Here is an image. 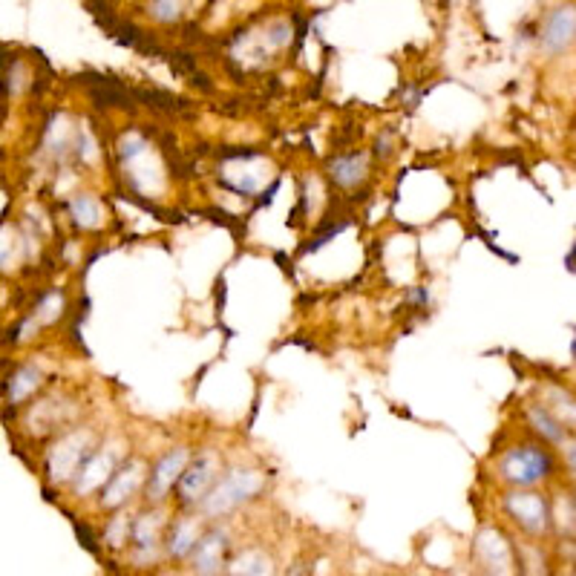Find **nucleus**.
Returning <instances> with one entry per match:
<instances>
[{"label":"nucleus","instance_id":"1","mask_svg":"<svg viewBox=\"0 0 576 576\" xmlns=\"http://www.w3.org/2000/svg\"><path fill=\"white\" fill-rule=\"evenodd\" d=\"M545 473H547V456L539 453V450H533V447L513 450L510 456H504V461H501V475L510 478V481H519V484H533Z\"/></svg>","mask_w":576,"mask_h":576},{"label":"nucleus","instance_id":"2","mask_svg":"<svg viewBox=\"0 0 576 576\" xmlns=\"http://www.w3.org/2000/svg\"><path fill=\"white\" fill-rule=\"evenodd\" d=\"M254 490H257V478L251 473L237 470L231 478H225L213 490V495L205 501V508H207V513H222V510L234 508V504H240L242 498H248V493H254Z\"/></svg>","mask_w":576,"mask_h":576},{"label":"nucleus","instance_id":"3","mask_svg":"<svg viewBox=\"0 0 576 576\" xmlns=\"http://www.w3.org/2000/svg\"><path fill=\"white\" fill-rule=\"evenodd\" d=\"M576 38V12L573 9H556L545 26H542V46L547 52H562Z\"/></svg>","mask_w":576,"mask_h":576},{"label":"nucleus","instance_id":"4","mask_svg":"<svg viewBox=\"0 0 576 576\" xmlns=\"http://www.w3.org/2000/svg\"><path fill=\"white\" fill-rule=\"evenodd\" d=\"M182 464H185V450H176V453L165 456V458L156 464V470L150 473V481H148L150 498H156V501L165 498V493L173 487V481L182 478Z\"/></svg>","mask_w":576,"mask_h":576},{"label":"nucleus","instance_id":"5","mask_svg":"<svg viewBox=\"0 0 576 576\" xmlns=\"http://www.w3.org/2000/svg\"><path fill=\"white\" fill-rule=\"evenodd\" d=\"M222 550H225V533L222 530H213L210 536H205L202 542H196L193 547V567L199 573H213L220 570V559H222Z\"/></svg>","mask_w":576,"mask_h":576},{"label":"nucleus","instance_id":"6","mask_svg":"<svg viewBox=\"0 0 576 576\" xmlns=\"http://www.w3.org/2000/svg\"><path fill=\"white\" fill-rule=\"evenodd\" d=\"M210 470H213L210 461L202 458V461H196L190 470L182 473V478H179V490H182V498H185V501H193V498H202V495H205L207 484L213 481V473H210Z\"/></svg>","mask_w":576,"mask_h":576},{"label":"nucleus","instance_id":"7","mask_svg":"<svg viewBox=\"0 0 576 576\" xmlns=\"http://www.w3.org/2000/svg\"><path fill=\"white\" fill-rule=\"evenodd\" d=\"M329 173H331V179L337 185L351 187V185H357L360 179L366 176V156L364 153H357V156H337V159L329 162Z\"/></svg>","mask_w":576,"mask_h":576},{"label":"nucleus","instance_id":"8","mask_svg":"<svg viewBox=\"0 0 576 576\" xmlns=\"http://www.w3.org/2000/svg\"><path fill=\"white\" fill-rule=\"evenodd\" d=\"M193 547H196V530H193V525L190 522L176 525L173 533H170V556H176V559L187 556Z\"/></svg>","mask_w":576,"mask_h":576},{"label":"nucleus","instance_id":"9","mask_svg":"<svg viewBox=\"0 0 576 576\" xmlns=\"http://www.w3.org/2000/svg\"><path fill=\"white\" fill-rule=\"evenodd\" d=\"M135 481H138V475H135V467H130V470H124V473H118V478H115V484L107 490V498H104V504H118L124 495L121 493H130L133 487H135Z\"/></svg>","mask_w":576,"mask_h":576},{"label":"nucleus","instance_id":"10","mask_svg":"<svg viewBox=\"0 0 576 576\" xmlns=\"http://www.w3.org/2000/svg\"><path fill=\"white\" fill-rule=\"evenodd\" d=\"M38 386V369H32V366H26V369H21L18 375H15V381L9 384V401H21L29 389H35Z\"/></svg>","mask_w":576,"mask_h":576},{"label":"nucleus","instance_id":"11","mask_svg":"<svg viewBox=\"0 0 576 576\" xmlns=\"http://www.w3.org/2000/svg\"><path fill=\"white\" fill-rule=\"evenodd\" d=\"M69 207H72V213H76L78 222H84V225H96L98 222V207H96V202L90 196H76V199L69 202Z\"/></svg>","mask_w":576,"mask_h":576},{"label":"nucleus","instance_id":"12","mask_svg":"<svg viewBox=\"0 0 576 576\" xmlns=\"http://www.w3.org/2000/svg\"><path fill=\"white\" fill-rule=\"evenodd\" d=\"M176 9H179L176 0H153V6H150L153 18H159V21H173V18H176Z\"/></svg>","mask_w":576,"mask_h":576},{"label":"nucleus","instance_id":"13","mask_svg":"<svg viewBox=\"0 0 576 576\" xmlns=\"http://www.w3.org/2000/svg\"><path fill=\"white\" fill-rule=\"evenodd\" d=\"M378 153H389V133H384V138H378Z\"/></svg>","mask_w":576,"mask_h":576},{"label":"nucleus","instance_id":"14","mask_svg":"<svg viewBox=\"0 0 576 576\" xmlns=\"http://www.w3.org/2000/svg\"><path fill=\"white\" fill-rule=\"evenodd\" d=\"M570 464H573V470H576V450L570 453Z\"/></svg>","mask_w":576,"mask_h":576}]
</instances>
